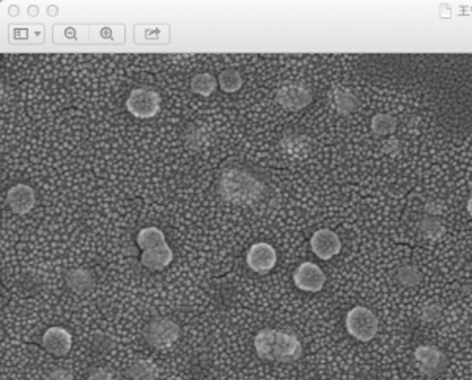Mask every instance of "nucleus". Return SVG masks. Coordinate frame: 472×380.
I'll list each match as a JSON object with an SVG mask.
<instances>
[{"mask_svg":"<svg viewBox=\"0 0 472 380\" xmlns=\"http://www.w3.org/2000/svg\"><path fill=\"white\" fill-rule=\"evenodd\" d=\"M183 138H185L188 148L199 150V148L207 143V131L200 128L199 124L189 123L185 128V132H183Z\"/></svg>","mask_w":472,"mask_h":380,"instance_id":"nucleus-17","label":"nucleus"},{"mask_svg":"<svg viewBox=\"0 0 472 380\" xmlns=\"http://www.w3.org/2000/svg\"><path fill=\"white\" fill-rule=\"evenodd\" d=\"M345 323H347L348 333L361 343L372 341L373 338L376 336L378 326H379L376 314L367 307H361V305L350 309Z\"/></svg>","mask_w":472,"mask_h":380,"instance_id":"nucleus-3","label":"nucleus"},{"mask_svg":"<svg viewBox=\"0 0 472 380\" xmlns=\"http://www.w3.org/2000/svg\"><path fill=\"white\" fill-rule=\"evenodd\" d=\"M217 82H219L221 90L225 93H235L243 87V77L234 68L224 69L221 76L217 77Z\"/></svg>","mask_w":472,"mask_h":380,"instance_id":"nucleus-20","label":"nucleus"},{"mask_svg":"<svg viewBox=\"0 0 472 380\" xmlns=\"http://www.w3.org/2000/svg\"><path fill=\"white\" fill-rule=\"evenodd\" d=\"M128 376L132 380H154L158 376V371L151 362L137 360L129 366Z\"/></svg>","mask_w":472,"mask_h":380,"instance_id":"nucleus-18","label":"nucleus"},{"mask_svg":"<svg viewBox=\"0 0 472 380\" xmlns=\"http://www.w3.org/2000/svg\"><path fill=\"white\" fill-rule=\"evenodd\" d=\"M276 97L282 107L290 112H298L312 102V93H310L307 87L301 85V83H288V85H284L279 88Z\"/></svg>","mask_w":472,"mask_h":380,"instance_id":"nucleus-7","label":"nucleus"},{"mask_svg":"<svg viewBox=\"0 0 472 380\" xmlns=\"http://www.w3.org/2000/svg\"><path fill=\"white\" fill-rule=\"evenodd\" d=\"M257 355L266 362L290 363L302 355V346L296 335L285 330L263 328L253 340Z\"/></svg>","mask_w":472,"mask_h":380,"instance_id":"nucleus-1","label":"nucleus"},{"mask_svg":"<svg viewBox=\"0 0 472 380\" xmlns=\"http://www.w3.org/2000/svg\"><path fill=\"white\" fill-rule=\"evenodd\" d=\"M397 128V121L396 118L391 115H376L372 119V129L376 136H387V133H392Z\"/></svg>","mask_w":472,"mask_h":380,"instance_id":"nucleus-21","label":"nucleus"},{"mask_svg":"<svg viewBox=\"0 0 472 380\" xmlns=\"http://www.w3.org/2000/svg\"><path fill=\"white\" fill-rule=\"evenodd\" d=\"M468 213L472 215V196H471L469 201H468Z\"/></svg>","mask_w":472,"mask_h":380,"instance_id":"nucleus-25","label":"nucleus"},{"mask_svg":"<svg viewBox=\"0 0 472 380\" xmlns=\"http://www.w3.org/2000/svg\"><path fill=\"white\" fill-rule=\"evenodd\" d=\"M293 281L298 290L304 292H320L325 286L326 275L315 263H302L296 267Z\"/></svg>","mask_w":472,"mask_h":380,"instance_id":"nucleus-6","label":"nucleus"},{"mask_svg":"<svg viewBox=\"0 0 472 380\" xmlns=\"http://www.w3.org/2000/svg\"><path fill=\"white\" fill-rule=\"evenodd\" d=\"M415 362L425 374H436L446 366V357L439 349L433 346H420L415 349Z\"/></svg>","mask_w":472,"mask_h":380,"instance_id":"nucleus-12","label":"nucleus"},{"mask_svg":"<svg viewBox=\"0 0 472 380\" xmlns=\"http://www.w3.org/2000/svg\"><path fill=\"white\" fill-rule=\"evenodd\" d=\"M310 247L316 256L323 261L333 259L335 255H339L342 250L340 237L334 233L333 230H318L310 239Z\"/></svg>","mask_w":472,"mask_h":380,"instance_id":"nucleus-8","label":"nucleus"},{"mask_svg":"<svg viewBox=\"0 0 472 380\" xmlns=\"http://www.w3.org/2000/svg\"><path fill=\"white\" fill-rule=\"evenodd\" d=\"M293 140H290V138H285L284 140V143H288V145H293L294 146V143L293 142H296V137H292ZM304 154H306V151H302L301 150V143H298V145H296V156H304Z\"/></svg>","mask_w":472,"mask_h":380,"instance_id":"nucleus-24","label":"nucleus"},{"mask_svg":"<svg viewBox=\"0 0 472 380\" xmlns=\"http://www.w3.org/2000/svg\"><path fill=\"white\" fill-rule=\"evenodd\" d=\"M173 259V251L168 247L167 244L159 245V247L144 250L140 261L150 271H163L172 263Z\"/></svg>","mask_w":472,"mask_h":380,"instance_id":"nucleus-13","label":"nucleus"},{"mask_svg":"<svg viewBox=\"0 0 472 380\" xmlns=\"http://www.w3.org/2000/svg\"><path fill=\"white\" fill-rule=\"evenodd\" d=\"M126 109L136 118H153L161 109V96L151 88H136L126 100Z\"/></svg>","mask_w":472,"mask_h":380,"instance_id":"nucleus-5","label":"nucleus"},{"mask_svg":"<svg viewBox=\"0 0 472 380\" xmlns=\"http://www.w3.org/2000/svg\"><path fill=\"white\" fill-rule=\"evenodd\" d=\"M334 105L340 114H350L353 112L357 105V97L351 90L339 88L334 91Z\"/></svg>","mask_w":472,"mask_h":380,"instance_id":"nucleus-19","label":"nucleus"},{"mask_svg":"<svg viewBox=\"0 0 472 380\" xmlns=\"http://www.w3.org/2000/svg\"><path fill=\"white\" fill-rule=\"evenodd\" d=\"M262 192V181L241 167L229 168L219 179V194L234 205H251L260 198Z\"/></svg>","mask_w":472,"mask_h":380,"instance_id":"nucleus-2","label":"nucleus"},{"mask_svg":"<svg viewBox=\"0 0 472 380\" xmlns=\"http://www.w3.org/2000/svg\"><path fill=\"white\" fill-rule=\"evenodd\" d=\"M181 335L180 326L171 318H156L150 321L144 328L145 341L154 349L171 348Z\"/></svg>","mask_w":472,"mask_h":380,"instance_id":"nucleus-4","label":"nucleus"},{"mask_svg":"<svg viewBox=\"0 0 472 380\" xmlns=\"http://www.w3.org/2000/svg\"><path fill=\"white\" fill-rule=\"evenodd\" d=\"M137 244L140 249L148 250V249H154L159 247V245L166 244V236L161 230L150 227V228H144L139 231L137 234Z\"/></svg>","mask_w":472,"mask_h":380,"instance_id":"nucleus-15","label":"nucleus"},{"mask_svg":"<svg viewBox=\"0 0 472 380\" xmlns=\"http://www.w3.org/2000/svg\"><path fill=\"white\" fill-rule=\"evenodd\" d=\"M87 380H115V379L108 369H96L95 372H91Z\"/></svg>","mask_w":472,"mask_h":380,"instance_id":"nucleus-23","label":"nucleus"},{"mask_svg":"<svg viewBox=\"0 0 472 380\" xmlns=\"http://www.w3.org/2000/svg\"><path fill=\"white\" fill-rule=\"evenodd\" d=\"M217 88V79L209 73L195 74L191 79V90L200 96H209Z\"/></svg>","mask_w":472,"mask_h":380,"instance_id":"nucleus-16","label":"nucleus"},{"mask_svg":"<svg viewBox=\"0 0 472 380\" xmlns=\"http://www.w3.org/2000/svg\"><path fill=\"white\" fill-rule=\"evenodd\" d=\"M6 203L15 214L24 215L35 206V192L30 186L16 184L6 194Z\"/></svg>","mask_w":472,"mask_h":380,"instance_id":"nucleus-11","label":"nucleus"},{"mask_svg":"<svg viewBox=\"0 0 472 380\" xmlns=\"http://www.w3.org/2000/svg\"><path fill=\"white\" fill-rule=\"evenodd\" d=\"M400 280L406 285H415L419 281V273H418V271L411 269V267H410V269L405 267V269L400 271Z\"/></svg>","mask_w":472,"mask_h":380,"instance_id":"nucleus-22","label":"nucleus"},{"mask_svg":"<svg viewBox=\"0 0 472 380\" xmlns=\"http://www.w3.org/2000/svg\"><path fill=\"white\" fill-rule=\"evenodd\" d=\"M73 346V336L63 327H51L43 335V348L55 357H65Z\"/></svg>","mask_w":472,"mask_h":380,"instance_id":"nucleus-10","label":"nucleus"},{"mask_svg":"<svg viewBox=\"0 0 472 380\" xmlns=\"http://www.w3.org/2000/svg\"><path fill=\"white\" fill-rule=\"evenodd\" d=\"M246 263L253 272H270L277 263L276 249L267 242H255L246 255Z\"/></svg>","mask_w":472,"mask_h":380,"instance_id":"nucleus-9","label":"nucleus"},{"mask_svg":"<svg viewBox=\"0 0 472 380\" xmlns=\"http://www.w3.org/2000/svg\"><path fill=\"white\" fill-rule=\"evenodd\" d=\"M67 285L69 290L79 295H87L95 287V280L91 273L86 269H73L68 272Z\"/></svg>","mask_w":472,"mask_h":380,"instance_id":"nucleus-14","label":"nucleus"}]
</instances>
